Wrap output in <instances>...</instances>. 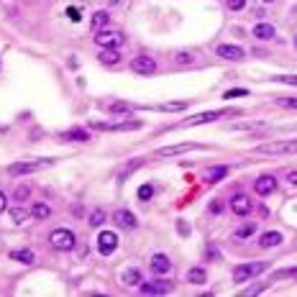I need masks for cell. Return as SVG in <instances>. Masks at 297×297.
Instances as JSON below:
<instances>
[{"mask_svg": "<svg viewBox=\"0 0 297 297\" xmlns=\"http://www.w3.org/2000/svg\"><path fill=\"white\" fill-rule=\"evenodd\" d=\"M257 154H297V139H289V141H272V144H262L257 146Z\"/></svg>", "mask_w": 297, "mask_h": 297, "instance_id": "obj_1", "label": "cell"}, {"mask_svg": "<svg viewBox=\"0 0 297 297\" xmlns=\"http://www.w3.org/2000/svg\"><path fill=\"white\" fill-rule=\"evenodd\" d=\"M267 269V264L264 262H251V264H241V267H236L233 269V282L236 284H241V282H248L251 277H257V274H262Z\"/></svg>", "mask_w": 297, "mask_h": 297, "instance_id": "obj_2", "label": "cell"}, {"mask_svg": "<svg viewBox=\"0 0 297 297\" xmlns=\"http://www.w3.org/2000/svg\"><path fill=\"white\" fill-rule=\"evenodd\" d=\"M49 241H52V246L54 248H59V251H72V246H74V233L72 231H67V228H57V231H52V236H49Z\"/></svg>", "mask_w": 297, "mask_h": 297, "instance_id": "obj_3", "label": "cell"}, {"mask_svg": "<svg viewBox=\"0 0 297 297\" xmlns=\"http://www.w3.org/2000/svg\"><path fill=\"white\" fill-rule=\"evenodd\" d=\"M95 44L98 47H103V49H118L120 44H123V33L120 31H98V36H95Z\"/></svg>", "mask_w": 297, "mask_h": 297, "instance_id": "obj_4", "label": "cell"}, {"mask_svg": "<svg viewBox=\"0 0 297 297\" xmlns=\"http://www.w3.org/2000/svg\"><path fill=\"white\" fill-rule=\"evenodd\" d=\"M52 164V159H44V161H16V164H11L8 166V172L11 175H31V172H38V169H44V166H49Z\"/></svg>", "mask_w": 297, "mask_h": 297, "instance_id": "obj_5", "label": "cell"}, {"mask_svg": "<svg viewBox=\"0 0 297 297\" xmlns=\"http://www.w3.org/2000/svg\"><path fill=\"white\" fill-rule=\"evenodd\" d=\"M131 69H134L136 74H154V72H156V62H154V57L141 54V57H134V59H131Z\"/></svg>", "mask_w": 297, "mask_h": 297, "instance_id": "obj_6", "label": "cell"}, {"mask_svg": "<svg viewBox=\"0 0 297 297\" xmlns=\"http://www.w3.org/2000/svg\"><path fill=\"white\" fill-rule=\"evenodd\" d=\"M231 210H233L236 216H248L251 210H253V202H251V197H248V195L238 192V195H233V197H231Z\"/></svg>", "mask_w": 297, "mask_h": 297, "instance_id": "obj_7", "label": "cell"}, {"mask_svg": "<svg viewBox=\"0 0 297 297\" xmlns=\"http://www.w3.org/2000/svg\"><path fill=\"white\" fill-rule=\"evenodd\" d=\"M118 248V236L113 231H103L98 236V251L103 253V257H108V253H113Z\"/></svg>", "mask_w": 297, "mask_h": 297, "instance_id": "obj_8", "label": "cell"}, {"mask_svg": "<svg viewBox=\"0 0 297 297\" xmlns=\"http://www.w3.org/2000/svg\"><path fill=\"white\" fill-rule=\"evenodd\" d=\"M175 289V282H141V292L144 294H169Z\"/></svg>", "mask_w": 297, "mask_h": 297, "instance_id": "obj_9", "label": "cell"}, {"mask_svg": "<svg viewBox=\"0 0 297 297\" xmlns=\"http://www.w3.org/2000/svg\"><path fill=\"white\" fill-rule=\"evenodd\" d=\"M93 129H98V131H134V129H141V120H129V123H95Z\"/></svg>", "mask_w": 297, "mask_h": 297, "instance_id": "obj_10", "label": "cell"}, {"mask_svg": "<svg viewBox=\"0 0 297 297\" xmlns=\"http://www.w3.org/2000/svg\"><path fill=\"white\" fill-rule=\"evenodd\" d=\"M216 54L223 57V59H231V62H241V59L246 57V52H243L241 47H233V44H221V47L216 49Z\"/></svg>", "mask_w": 297, "mask_h": 297, "instance_id": "obj_11", "label": "cell"}, {"mask_svg": "<svg viewBox=\"0 0 297 297\" xmlns=\"http://www.w3.org/2000/svg\"><path fill=\"white\" fill-rule=\"evenodd\" d=\"M169 269H172V262H169L166 253H154L151 257V272L154 274H166Z\"/></svg>", "mask_w": 297, "mask_h": 297, "instance_id": "obj_12", "label": "cell"}, {"mask_svg": "<svg viewBox=\"0 0 297 297\" xmlns=\"http://www.w3.org/2000/svg\"><path fill=\"white\" fill-rule=\"evenodd\" d=\"M228 110H210V113H200V115H195V118H190V120H185L182 125H200V123H210V120H216V118H221V115H226Z\"/></svg>", "mask_w": 297, "mask_h": 297, "instance_id": "obj_13", "label": "cell"}, {"mask_svg": "<svg viewBox=\"0 0 297 297\" xmlns=\"http://www.w3.org/2000/svg\"><path fill=\"white\" fill-rule=\"evenodd\" d=\"M253 187H257V195H269V192L277 190V180L269 177V175H264V177H259L257 182H253Z\"/></svg>", "mask_w": 297, "mask_h": 297, "instance_id": "obj_14", "label": "cell"}, {"mask_svg": "<svg viewBox=\"0 0 297 297\" xmlns=\"http://www.w3.org/2000/svg\"><path fill=\"white\" fill-rule=\"evenodd\" d=\"M192 149H197L195 144H177V146H164V149H159L156 151V156H180V154H185V151H192Z\"/></svg>", "mask_w": 297, "mask_h": 297, "instance_id": "obj_15", "label": "cell"}, {"mask_svg": "<svg viewBox=\"0 0 297 297\" xmlns=\"http://www.w3.org/2000/svg\"><path fill=\"white\" fill-rule=\"evenodd\" d=\"M113 218H115L118 226H123V228H136V226H139V221H136V216L131 213V210H115Z\"/></svg>", "mask_w": 297, "mask_h": 297, "instance_id": "obj_16", "label": "cell"}, {"mask_svg": "<svg viewBox=\"0 0 297 297\" xmlns=\"http://www.w3.org/2000/svg\"><path fill=\"white\" fill-rule=\"evenodd\" d=\"M282 243V233L279 231H267V233H262V238H259V246L262 248H274V246H279Z\"/></svg>", "mask_w": 297, "mask_h": 297, "instance_id": "obj_17", "label": "cell"}, {"mask_svg": "<svg viewBox=\"0 0 297 297\" xmlns=\"http://www.w3.org/2000/svg\"><path fill=\"white\" fill-rule=\"evenodd\" d=\"M253 36L262 38V41H269V38L277 36V31H274L272 23H257V26H253Z\"/></svg>", "mask_w": 297, "mask_h": 297, "instance_id": "obj_18", "label": "cell"}, {"mask_svg": "<svg viewBox=\"0 0 297 297\" xmlns=\"http://www.w3.org/2000/svg\"><path fill=\"white\" fill-rule=\"evenodd\" d=\"M11 259L13 262H21V264H33L36 262V257H33L31 248H16V251H11Z\"/></svg>", "mask_w": 297, "mask_h": 297, "instance_id": "obj_19", "label": "cell"}, {"mask_svg": "<svg viewBox=\"0 0 297 297\" xmlns=\"http://www.w3.org/2000/svg\"><path fill=\"white\" fill-rule=\"evenodd\" d=\"M98 59H100V64H108V67H110V64H113V67H115V64H120V54H118V49H103V52L98 54Z\"/></svg>", "mask_w": 297, "mask_h": 297, "instance_id": "obj_20", "label": "cell"}, {"mask_svg": "<svg viewBox=\"0 0 297 297\" xmlns=\"http://www.w3.org/2000/svg\"><path fill=\"white\" fill-rule=\"evenodd\" d=\"M226 175H228V166H213V169H207V172H205V182L216 185V182H221Z\"/></svg>", "mask_w": 297, "mask_h": 297, "instance_id": "obj_21", "label": "cell"}, {"mask_svg": "<svg viewBox=\"0 0 297 297\" xmlns=\"http://www.w3.org/2000/svg\"><path fill=\"white\" fill-rule=\"evenodd\" d=\"M108 23H110V16H108V11H95V13H93V21H90V26H93L95 31H103Z\"/></svg>", "mask_w": 297, "mask_h": 297, "instance_id": "obj_22", "label": "cell"}, {"mask_svg": "<svg viewBox=\"0 0 297 297\" xmlns=\"http://www.w3.org/2000/svg\"><path fill=\"white\" fill-rule=\"evenodd\" d=\"M187 282H190V284H205V282H207L205 269H202V267H192V269L187 272Z\"/></svg>", "mask_w": 297, "mask_h": 297, "instance_id": "obj_23", "label": "cell"}, {"mask_svg": "<svg viewBox=\"0 0 297 297\" xmlns=\"http://www.w3.org/2000/svg\"><path fill=\"white\" fill-rule=\"evenodd\" d=\"M49 216H52V207H49V205H44V202H36V205H31V218L44 221V218H49Z\"/></svg>", "mask_w": 297, "mask_h": 297, "instance_id": "obj_24", "label": "cell"}, {"mask_svg": "<svg viewBox=\"0 0 297 297\" xmlns=\"http://www.w3.org/2000/svg\"><path fill=\"white\" fill-rule=\"evenodd\" d=\"M62 139H67V141H90V134L84 129H72V131H64Z\"/></svg>", "mask_w": 297, "mask_h": 297, "instance_id": "obj_25", "label": "cell"}, {"mask_svg": "<svg viewBox=\"0 0 297 297\" xmlns=\"http://www.w3.org/2000/svg\"><path fill=\"white\" fill-rule=\"evenodd\" d=\"M141 282L144 279H141V272L139 269H129V272L123 274V284H129V287H136V284L141 287Z\"/></svg>", "mask_w": 297, "mask_h": 297, "instance_id": "obj_26", "label": "cell"}, {"mask_svg": "<svg viewBox=\"0 0 297 297\" xmlns=\"http://www.w3.org/2000/svg\"><path fill=\"white\" fill-rule=\"evenodd\" d=\"M175 64H180V67H187V64H195V52H187V49L177 52V54H175Z\"/></svg>", "mask_w": 297, "mask_h": 297, "instance_id": "obj_27", "label": "cell"}, {"mask_svg": "<svg viewBox=\"0 0 297 297\" xmlns=\"http://www.w3.org/2000/svg\"><path fill=\"white\" fill-rule=\"evenodd\" d=\"M108 110L113 115H129V113H134V105H129V103H113V105H108Z\"/></svg>", "mask_w": 297, "mask_h": 297, "instance_id": "obj_28", "label": "cell"}, {"mask_svg": "<svg viewBox=\"0 0 297 297\" xmlns=\"http://www.w3.org/2000/svg\"><path fill=\"white\" fill-rule=\"evenodd\" d=\"M90 226H103L105 223V210H100V207H95L93 213H90V221H88Z\"/></svg>", "mask_w": 297, "mask_h": 297, "instance_id": "obj_29", "label": "cell"}, {"mask_svg": "<svg viewBox=\"0 0 297 297\" xmlns=\"http://www.w3.org/2000/svg\"><path fill=\"white\" fill-rule=\"evenodd\" d=\"M11 218H13V223H26V218H31V213H26V210H11Z\"/></svg>", "mask_w": 297, "mask_h": 297, "instance_id": "obj_30", "label": "cell"}, {"mask_svg": "<svg viewBox=\"0 0 297 297\" xmlns=\"http://www.w3.org/2000/svg\"><path fill=\"white\" fill-rule=\"evenodd\" d=\"M284 277H292V279H297V269H282V272H274V274H272V282H277V279H284Z\"/></svg>", "mask_w": 297, "mask_h": 297, "instance_id": "obj_31", "label": "cell"}, {"mask_svg": "<svg viewBox=\"0 0 297 297\" xmlns=\"http://www.w3.org/2000/svg\"><path fill=\"white\" fill-rule=\"evenodd\" d=\"M151 195H154V187L151 185H141L139 187V200H149Z\"/></svg>", "mask_w": 297, "mask_h": 297, "instance_id": "obj_32", "label": "cell"}, {"mask_svg": "<svg viewBox=\"0 0 297 297\" xmlns=\"http://www.w3.org/2000/svg\"><path fill=\"white\" fill-rule=\"evenodd\" d=\"M139 166H141V161H131V164H129V166H125V169H123V172H120L118 177H120V180H125V175H129V172H136V169H139Z\"/></svg>", "mask_w": 297, "mask_h": 297, "instance_id": "obj_33", "label": "cell"}, {"mask_svg": "<svg viewBox=\"0 0 297 297\" xmlns=\"http://www.w3.org/2000/svg\"><path fill=\"white\" fill-rule=\"evenodd\" d=\"M226 6H228V11H241L246 6V0H226Z\"/></svg>", "mask_w": 297, "mask_h": 297, "instance_id": "obj_34", "label": "cell"}, {"mask_svg": "<svg viewBox=\"0 0 297 297\" xmlns=\"http://www.w3.org/2000/svg\"><path fill=\"white\" fill-rule=\"evenodd\" d=\"M274 79H279L284 84H294V88H297V74H282V77H274Z\"/></svg>", "mask_w": 297, "mask_h": 297, "instance_id": "obj_35", "label": "cell"}, {"mask_svg": "<svg viewBox=\"0 0 297 297\" xmlns=\"http://www.w3.org/2000/svg\"><path fill=\"white\" fill-rule=\"evenodd\" d=\"M277 103L284 105V108H297V98H279Z\"/></svg>", "mask_w": 297, "mask_h": 297, "instance_id": "obj_36", "label": "cell"}, {"mask_svg": "<svg viewBox=\"0 0 297 297\" xmlns=\"http://www.w3.org/2000/svg\"><path fill=\"white\" fill-rule=\"evenodd\" d=\"M253 228H257V226H253V223H248V226H243V228H241V231L236 233V238H246V236H248V233H251Z\"/></svg>", "mask_w": 297, "mask_h": 297, "instance_id": "obj_37", "label": "cell"}, {"mask_svg": "<svg viewBox=\"0 0 297 297\" xmlns=\"http://www.w3.org/2000/svg\"><path fill=\"white\" fill-rule=\"evenodd\" d=\"M28 195H31V190H28V187H18V190H16V200H26Z\"/></svg>", "mask_w": 297, "mask_h": 297, "instance_id": "obj_38", "label": "cell"}, {"mask_svg": "<svg viewBox=\"0 0 297 297\" xmlns=\"http://www.w3.org/2000/svg\"><path fill=\"white\" fill-rule=\"evenodd\" d=\"M164 110H182L185 108V103H166V105H161Z\"/></svg>", "mask_w": 297, "mask_h": 297, "instance_id": "obj_39", "label": "cell"}, {"mask_svg": "<svg viewBox=\"0 0 297 297\" xmlns=\"http://www.w3.org/2000/svg\"><path fill=\"white\" fill-rule=\"evenodd\" d=\"M67 16H69V21H74V23L79 21V11H77V8H67Z\"/></svg>", "mask_w": 297, "mask_h": 297, "instance_id": "obj_40", "label": "cell"}, {"mask_svg": "<svg viewBox=\"0 0 297 297\" xmlns=\"http://www.w3.org/2000/svg\"><path fill=\"white\" fill-rule=\"evenodd\" d=\"M243 95H246V90H228V93H226L228 100H231V98H243Z\"/></svg>", "mask_w": 297, "mask_h": 297, "instance_id": "obj_41", "label": "cell"}, {"mask_svg": "<svg viewBox=\"0 0 297 297\" xmlns=\"http://www.w3.org/2000/svg\"><path fill=\"white\" fill-rule=\"evenodd\" d=\"M210 213H221V202H218V200L210 202Z\"/></svg>", "mask_w": 297, "mask_h": 297, "instance_id": "obj_42", "label": "cell"}, {"mask_svg": "<svg viewBox=\"0 0 297 297\" xmlns=\"http://www.w3.org/2000/svg\"><path fill=\"white\" fill-rule=\"evenodd\" d=\"M3 210H6V195L0 192V213H3Z\"/></svg>", "mask_w": 297, "mask_h": 297, "instance_id": "obj_43", "label": "cell"}, {"mask_svg": "<svg viewBox=\"0 0 297 297\" xmlns=\"http://www.w3.org/2000/svg\"><path fill=\"white\" fill-rule=\"evenodd\" d=\"M289 182H292V185H297V172H289Z\"/></svg>", "mask_w": 297, "mask_h": 297, "instance_id": "obj_44", "label": "cell"}, {"mask_svg": "<svg viewBox=\"0 0 297 297\" xmlns=\"http://www.w3.org/2000/svg\"><path fill=\"white\" fill-rule=\"evenodd\" d=\"M264 3H274V0H264Z\"/></svg>", "mask_w": 297, "mask_h": 297, "instance_id": "obj_45", "label": "cell"}, {"mask_svg": "<svg viewBox=\"0 0 297 297\" xmlns=\"http://www.w3.org/2000/svg\"><path fill=\"white\" fill-rule=\"evenodd\" d=\"M294 47H297V36H294Z\"/></svg>", "mask_w": 297, "mask_h": 297, "instance_id": "obj_46", "label": "cell"}]
</instances>
